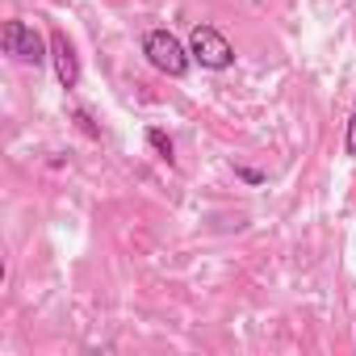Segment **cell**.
<instances>
[{"label": "cell", "instance_id": "1", "mask_svg": "<svg viewBox=\"0 0 356 356\" xmlns=\"http://www.w3.org/2000/svg\"><path fill=\"white\" fill-rule=\"evenodd\" d=\"M143 55L151 59V67H159L163 76H185L189 72V51L181 47L172 30H151L143 38Z\"/></svg>", "mask_w": 356, "mask_h": 356}, {"label": "cell", "instance_id": "4", "mask_svg": "<svg viewBox=\"0 0 356 356\" xmlns=\"http://www.w3.org/2000/svg\"><path fill=\"white\" fill-rule=\"evenodd\" d=\"M51 59H55L59 84H63V88H76V84H80V59H76V47H72V38H67L63 30L51 34Z\"/></svg>", "mask_w": 356, "mask_h": 356}, {"label": "cell", "instance_id": "6", "mask_svg": "<svg viewBox=\"0 0 356 356\" xmlns=\"http://www.w3.org/2000/svg\"><path fill=\"white\" fill-rule=\"evenodd\" d=\"M343 151H348V155H356V113L348 118V134H343Z\"/></svg>", "mask_w": 356, "mask_h": 356}, {"label": "cell", "instance_id": "3", "mask_svg": "<svg viewBox=\"0 0 356 356\" xmlns=\"http://www.w3.org/2000/svg\"><path fill=\"white\" fill-rule=\"evenodd\" d=\"M5 55H13V59L38 67V63L47 59V42H42V34H38L34 26H26V22H9V26H5Z\"/></svg>", "mask_w": 356, "mask_h": 356}, {"label": "cell", "instance_id": "5", "mask_svg": "<svg viewBox=\"0 0 356 356\" xmlns=\"http://www.w3.org/2000/svg\"><path fill=\"white\" fill-rule=\"evenodd\" d=\"M147 143L159 151V159H163V163H172V159H176V155H172V138H168L163 130H155V126H151V130H147Z\"/></svg>", "mask_w": 356, "mask_h": 356}, {"label": "cell", "instance_id": "2", "mask_svg": "<svg viewBox=\"0 0 356 356\" xmlns=\"http://www.w3.org/2000/svg\"><path fill=\"white\" fill-rule=\"evenodd\" d=\"M189 55H193L202 67H210V72H222V67L235 63L231 42H227L214 26H193V34H189Z\"/></svg>", "mask_w": 356, "mask_h": 356}]
</instances>
